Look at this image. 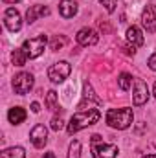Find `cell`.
Returning <instances> with one entry per match:
<instances>
[{
    "label": "cell",
    "mask_w": 156,
    "mask_h": 158,
    "mask_svg": "<svg viewBox=\"0 0 156 158\" xmlns=\"http://www.w3.org/2000/svg\"><path fill=\"white\" fill-rule=\"evenodd\" d=\"M142 158H156V155H147V156H142Z\"/></svg>",
    "instance_id": "cell-30"
},
{
    "label": "cell",
    "mask_w": 156,
    "mask_h": 158,
    "mask_svg": "<svg viewBox=\"0 0 156 158\" xmlns=\"http://www.w3.org/2000/svg\"><path fill=\"white\" fill-rule=\"evenodd\" d=\"M31 88H33V76L30 72H20V74H17L13 77V90H15V94L24 96Z\"/></svg>",
    "instance_id": "cell-6"
},
{
    "label": "cell",
    "mask_w": 156,
    "mask_h": 158,
    "mask_svg": "<svg viewBox=\"0 0 156 158\" xmlns=\"http://www.w3.org/2000/svg\"><path fill=\"white\" fill-rule=\"evenodd\" d=\"M68 158H81V143L77 140H74L70 143V149H68Z\"/></svg>",
    "instance_id": "cell-21"
},
{
    "label": "cell",
    "mask_w": 156,
    "mask_h": 158,
    "mask_svg": "<svg viewBox=\"0 0 156 158\" xmlns=\"http://www.w3.org/2000/svg\"><path fill=\"white\" fill-rule=\"evenodd\" d=\"M134 119V114H132V109H110L107 112V123L112 127V129H117V131H125L130 127Z\"/></svg>",
    "instance_id": "cell-2"
},
{
    "label": "cell",
    "mask_w": 156,
    "mask_h": 158,
    "mask_svg": "<svg viewBox=\"0 0 156 158\" xmlns=\"http://www.w3.org/2000/svg\"><path fill=\"white\" fill-rule=\"evenodd\" d=\"M88 101H92V103H96V105H103L101 98H97V96L94 94V90H92V85L86 81V83H84V94H83V101L79 103V109H84V105H86Z\"/></svg>",
    "instance_id": "cell-13"
},
{
    "label": "cell",
    "mask_w": 156,
    "mask_h": 158,
    "mask_svg": "<svg viewBox=\"0 0 156 158\" xmlns=\"http://www.w3.org/2000/svg\"><path fill=\"white\" fill-rule=\"evenodd\" d=\"M59 13L64 17V19H72L77 15V4L74 0H61L59 4Z\"/></svg>",
    "instance_id": "cell-14"
},
{
    "label": "cell",
    "mask_w": 156,
    "mask_h": 158,
    "mask_svg": "<svg viewBox=\"0 0 156 158\" xmlns=\"http://www.w3.org/2000/svg\"><path fill=\"white\" fill-rule=\"evenodd\" d=\"M26 53L22 52V50H15L13 53H11V63L15 64V66H24L26 64Z\"/></svg>",
    "instance_id": "cell-18"
},
{
    "label": "cell",
    "mask_w": 156,
    "mask_h": 158,
    "mask_svg": "<svg viewBox=\"0 0 156 158\" xmlns=\"http://www.w3.org/2000/svg\"><path fill=\"white\" fill-rule=\"evenodd\" d=\"M117 83H119V88H121V90H129L130 85H132V76L127 74V72H123V74H119Z\"/></svg>",
    "instance_id": "cell-20"
},
{
    "label": "cell",
    "mask_w": 156,
    "mask_h": 158,
    "mask_svg": "<svg viewBox=\"0 0 156 158\" xmlns=\"http://www.w3.org/2000/svg\"><path fill=\"white\" fill-rule=\"evenodd\" d=\"M17 2H20V0H4V4H17Z\"/></svg>",
    "instance_id": "cell-28"
},
{
    "label": "cell",
    "mask_w": 156,
    "mask_h": 158,
    "mask_svg": "<svg viewBox=\"0 0 156 158\" xmlns=\"http://www.w3.org/2000/svg\"><path fill=\"white\" fill-rule=\"evenodd\" d=\"M4 24H6V28L9 30V31H18L20 28H22V19H20V13L17 11V9H13V7H9L6 13H4Z\"/></svg>",
    "instance_id": "cell-8"
},
{
    "label": "cell",
    "mask_w": 156,
    "mask_h": 158,
    "mask_svg": "<svg viewBox=\"0 0 156 158\" xmlns=\"http://www.w3.org/2000/svg\"><path fill=\"white\" fill-rule=\"evenodd\" d=\"M30 140H31V143L37 149H42L46 145V142H48V131H46V127L44 125H35L31 129V132H30Z\"/></svg>",
    "instance_id": "cell-10"
},
{
    "label": "cell",
    "mask_w": 156,
    "mask_h": 158,
    "mask_svg": "<svg viewBox=\"0 0 156 158\" xmlns=\"http://www.w3.org/2000/svg\"><path fill=\"white\" fill-rule=\"evenodd\" d=\"M99 118H101V112H99L97 109H88V110H84V112L74 114L72 119H70V123H68V134H76L81 129L97 123Z\"/></svg>",
    "instance_id": "cell-1"
},
{
    "label": "cell",
    "mask_w": 156,
    "mask_h": 158,
    "mask_svg": "<svg viewBox=\"0 0 156 158\" xmlns=\"http://www.w3.org/2000/svg\"><path fill=\"white\" fill-rule=\"evenodd\" d=\"M46 15H50V9H48L46 6H40V4L31 6V7L28 9V13H26V22H28V24H33L39 17H46Z\"/></svg>",
    "instance_id": "cell-12"
},
{
    "label": "cell",
    "mask_w": 156,
    "mask_h": 158,
    "mask_svg": "<svg viewBox=\"0 0 156 158\" xmlns=\"http://www.w3.org/2000/svg\"><path fill=\"white\" fill-rule=\"evenodd\" d=\"M44 158H55V155H53V153H46V155H44Z\"/></svg>",
    "instance_id": "cell-29"
},
{
    "label": "cell",
    "mask_w": 156,
    "mask_h": 158,
    "mask_svg": "<svg viewBox=\"0 0 156 158\" xmlns=\"http://www.w3.org/2000/svg\"><path fill=\"white\" fill-rule=\"evenodd\" d=\"M70 72H72L70 63L59 61V63H55V64H51V66L48 68V77H50L51 83H63L64 79L70 76Z\"/></svg>",
    "instance_id": "cell-5"
},
{
    "label": "cell",
    "mask_w": 156,
    "mask_h": 158,
    "mask_svg": "<svg viewBox=\"0 0 156 158\" xmlns=\"http://www.w3.org/2000/svg\"><path fill=\"white\" fill-rule=\"evenodd\" d=\"M90 147L94 158H116L117 156V145H107L99 134H94L90 138Z\"/></svg>",
    "instance_id": "cell-3"
},
{
    "label": "cell",
    "mask_w": 156,
    "mask_h": 158,
    "mask_svg": "<svg viewBox=\"0 0 156 158\" xmlns=\"http://www.w3.org/2000/svg\"><path fill=\"white\" fill-rule=\"evenodd\" d=\"M63 127H64V121H63L61 116H59V118L55 116V118L51 119V129H53V131H61Z\"/></svg>",
    "instance_id": "cell-24"
},
{
    "label": "cell",
    "mask_w": 156,
    "mask_h": 158,
    "mask_svg": "<svg viewBox=\"0 0 156 158\" xmlns=\"http://www.w3.org/2000/svg\"><path fill=\"white\" fill-rule=\"evenodd\" d=\"M154 96H156V83H154Z\"/></svg>",
    "instance_id": "cell-31"
},
{
    "label": "cell",
    "mask_w": 156,
    "mask_h": 158,
    "mask_svg": "<svg viewBox=\"0 0 156 158\" xmlns=\"http://www.w3.org/2000/svg\"><path fill=\"white\" fill-rule=\"evenodd\" d=\"M64 44H66V37H64V35H59V37H53L51 44H50V48H51L53 52H57V50H61Z\"/></svg>",
    "instance_id": "cell-22"
},
{
    "label": "cell",
    "mask_w": 156,
    "mask_h": 158,
    "mask_svg": "<svg viewBox=\"0 0 156 158\" xmlns=\"http://www.w3.org/2000/svg\"><path fill=\"white\" fill-rule=\"evenodd\" d=\"M46 107L50 109V110H57L59 107H57V92L55 90H50L48 94H46Z\"/></svg>",
    "instance_id": "cell-19"
},
{
    "label": "cell",
    "mask_w": 156,
    "mask_h": 158,
    "mask_svg": "<svg viewBox=\"0 0 156 158\" xmlns=\"http://www.w3.org/2000/svg\"><path fill=\"white\" fill-rule=\"evenodd\" d=\"M76 39H77V42L81 46H94V44L99 40V35H97L92 28H83V30L77 31Z\"/></svg>",
    "instance_id": "cell-11"
},
{
    "label": "cell",
    "mask_w": 156,
    "mask_h": 158,
    "mask_svg": "<svg viewBox=\"0 0 156 158\" xmlns=\"http://www.w3.org/2000/svg\"><path fill=\"white\" fill-rule=\"evenodd\" d=\"M103 6H105V9L109 11V13H114L116 11V6H117V0H99Z\"/></svg>",
    "instance_id": "cell-23"
},
{
    "label": "cell",
    "mask_w": 156,
    "mask_h": 158,
    "mask_svg": "<svg viewBox=\"0 0 156 158\" xmlns=\"http://www.w3.org/2000/svg\"><path fill=\"white\" fill-rule=\"evenodd\" d=\"M127 40H129V44H130V46H134V48L143 46V35H142L140 28L130 26V28L127 30Z\"/></svg>",
    "instance_id": "cell-15"
},
{
    "label": "cell",
    "mask_w": 156,
    "mask_h": 158,
    "mask_svg": "<svg viewBox=\"0 0 156 158\" xmlns=\"http://www.w3.org/2000/svg\"><path fill=\"white\" fill-rule=\"evenodd\" d=\"M142 22H143V28L149 31V33H156V6L154 4H149L143 13H142Z\"/></svg>",
    "instance_id": "cell-9"
},
{
    "label": "cell",
    "mask_w": 156,
    "mask_h": 158,
    "mask_svg": "<svg viewBox=\"0 0 156 158\" xmlns=\"http://www.w3.org/2000/svg\"><path fill=\"white\" fill-rule=\"evenodd\" d=\"M2 158H26V153L20 145L17 147H9V149H4L2 151Z\"/></svg>",
    "instance_id": "cell-17"
},
{
    "label": "cell",
    "mask_w": 156,
    "mask_h": 158,
    "mask_svg": "<svg viewBox=\"0 0 156 158\" xmlns=\"http://www.w3.org/2000/svg\"><path fill=\"white\" fill-rule=\"evenodd\" d=\"M46 35H39V37H33V39H28L22 44V52L26 53L28 59H37L39 55H42L44 52V46H46Z\"/></svg>",
    "instance_id": "cell-4"
},
{
    "label": "cell",
    "mask_w": 156,
    "mask_h": 158,
    "mask_svg": "<svg viewBox=\"0 0 156 158\" xmlns=\"http://www.w3.org/2000/svg\"><path fill=\"white\" fill-rule=\"evenodd\" d=\"M149 99V86L143 79H136L134 81V92H132V103L136 107L145 105Z\"/></svg>",
    "instance_id": "cell-7"
},
{
    "label": "cell",
    "mask_w": 156,
    "mask_h": 158,
    "mask_svg": "<svg viewBox=\"0 0 156 158\" xmlns=\"http://www.w3.org/2000/svg\"><path fill=\"white\" fill-rule=\"evenodd\" d=\"M97 24H99V30H101L103 33H109V31H110V24H109L107 20H99Z\"/></svg>",
    "instance_id": "cell-25"
},
{
    "label": "cell",
    "mask_w": 156,
    "mask_h": 158,
    "mask_svg": "<svg viewBox=\"0 0 156 158\" xmlns=\"http://www.w3.org/2000/svg\"><path fill=\"white\" fill-rule=\"evenodd\" d=\"M39 110H40V105L37 103V101H33V103H31V112H35V114H37Z\"/></svg>",
    "instance_id": "cell-27"
},
{
    "label": "cell",
    "mask_w": 156,
    "mask_h": 158,
    "mask_svg": "<svg viewBox=\"0 0 156 158\" xmlns=\"http://www.w3.org/2000/svg\"><path fill=\"white\" fill-rule=\"evenodd\" d=\"M7 118H9V123H13V125H20V123L26 119V110H24L22 107H13V109H9Z\"/></svg>",
    "instance_id": "cell-16"
},
{
    "label": "cell",
    "mask_w": 156,
    "mask_h": 158,
    "mask_svg": "<svg viewBox=\"0 0 156 158\" xmlns=\"http://www.w3.org/2000/svg\"><path fill=\"white\" fill-rule=\"evenodd\" d=\"M149 68H151V70H154V72H156V53H154V55H151V57H149Z\"/></svg>",
    "instance_id": "cell-26"
}]
</instances>
